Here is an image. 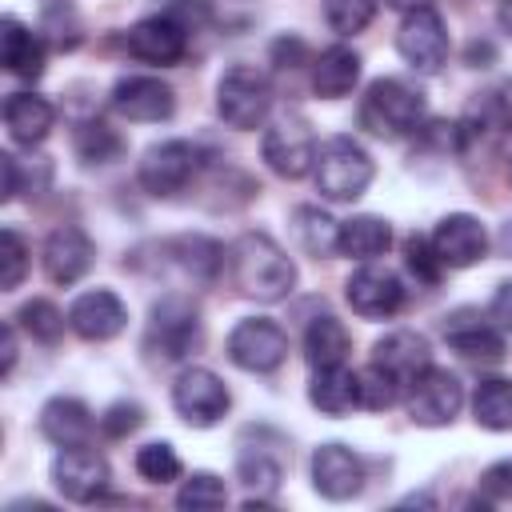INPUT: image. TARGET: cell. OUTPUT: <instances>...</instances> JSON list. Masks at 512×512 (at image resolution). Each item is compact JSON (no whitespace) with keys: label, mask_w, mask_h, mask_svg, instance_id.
<instances>
[{"label":"cell","mask_w":512,"mask_h":512,"mask_svg":"<svg viewBox=\"0 0 512 512\" xmlns=\"http://www.w3.org/2000/svg\"><path fill=\"white\" fill-rule=\"evenodd\" d=\"M0 60H4L8 76L36 80L44 72V44L28 24H20L16 16H4L0 20Z\"/></svg>","instance_id":"cell-25"},{"label":"cell","mask_w":512,"mask_h":512,"mask_svg":"<svg viewBox=\"0 0 512 512\" xmlns=\"http://www.w3.org/2000/svg\"><path fill=\"white\" fill-rule=\"evenodd\" d=\"M124 324H128V308L112 288H88L68 304V328L80 340H92V344L112 340L124 332Z\"/></svg>","instance_id":"cell-15"},{"label":"cell","mask_w":512,"mask_h":512,"mask_svg":"<svg viewBox=\"0 0 512 512\" xmlns=\"http://www.w3.org/2000/svg\"><path fill=\"white\" fill-rule=\"evenodd\" d=\"M472 416H476L480 428L508 432L512 428V380H504V376L480 380L476 396H472Z\"/></svg>","instance_id":"cell-32"},{"label":"cell","mask_w":512,"mask_h":512,"mask_svg":"<svg viewBox=\"0 0 512 512\" xmlns=\"http://www.w3.org/2000/svg\"><path fill=\"white\" fill-rule=\"evenodd\" d=\"M140 424H144V408L132 404V400H116V404H108L104 416H100V432H104L108 440H124V436H132Z\"/></svg>","instance_id":"cell-41"},{"label":"cell","mask_w":512,"mask_h":512,"mask_svg":"<svg viewBox=\"0 0 512 512\" xmlns=\"http://www.w3.org/2000/svg\"><path fill=\"white\" fill-rule=\"evenodd\" d=\"M500 248L512 256V220H504V228H500Z\"/></svg>","instance_id":"cell-51"},{"label":"cell","mask_w":512,"mask_h":512,"mask_svg":"<svg viewBox=\"0 0 512 512\" xmlns=\"http://www.w3.org/2000/svg\"><path fill=\"white\" fill-rule=\"evenodd\" d=\"M228 504V488L216 472H192L180 492H176V508H192V512H204V508H224Z\"/></svg>","instance_id":"cell-35"},{"label":"cell","mask_w":512,"mask_h":512,"mask_svg":"<svg viewBox=\"0 0 512 512\" xmlns=\"http://www.w3.org/2000/svg\"><path fill=\"white\" fill-rule=\"evenodd\" d=\"M404 264H408V272H412L420 284H436L440 272H444V264H440V256H436V248H432V236H420V232H412V236L404 240Z\"/></svg>","instance_id":"cell-40"},{"label":"cell","mask_w":512,"mask_h":512,"mask_svg":"<svg viewBox=\"0 0 512 512\" xmlns=\"http://www.w3.org/2000/svg\"><path fill=\"white\" fill-rule=\"evenodd\" d=\"M372 364L392 372L408 396V388L432 368V344H428V336H420L412 328H392L372 344Z\"/></svg>","instance_id":"cell-16"},{"label":"cell","mask_w":512,"mask_h":512,"mask_svg":"<svg viewBox=\"0 0 512 512\" xmlns=\"http://www.w3.org/2000/svg\"><path fill=\"white\" fill-rule=\"evenodd\" d=\"M124 48L144 60V64H156V68H168V64H180L184 52H188V28L176 24L172 16L156 12V16H144L128 28L124 36Z\"/></svg>","instance_id":"cell-14"},{"label":"cell","mask_w":512,"mask_h":512,"mask_svg":"<svg viewBox=\"0 0 512 512\" xmlns=\"http://www.w3.org/2000/svg\"><path fill=\"white\" fill-rule=\"evenodd\" d=\"M396 52L424 76L440 72L444 60H448V32H444V20L440 12L432 8H416L400 20L396 28Z\"/></svg>","instance_id":"cell-11"},{"label":"cell","mask_w":512,"mask_h":512,"mask_svg":"<svg viewBox=\"0 0 512 512\" xmlns=\"http://www.w3.org/2000/svg\"><path fill=\"white\" fill-rule=\"evenodd\" d=\"M92 260H96V244H92V236L84 228L60 224V228L48 232V240H44V272H48L52 284H76L80 276H88Z\"/></svg>","instance_id":"cell-20"},{"label":"cell","mask_w":512,"mask_h":512,"mask_svg":"<svg viewBox=\"0 0 512 512\" xmlns=\"http://www.w3.org/2000/svg\"><path fill=\"white\" fill-rule=\"evenodd\" d=\"M228 272L236 292L260 304H276L296 288V264L268 232L236 236L228 248Z\"/></svg>","instance_id":"cell-1"},{"label":"cell","mask_w":512,"mask_h":512,"mask_svg":"<svg viewBox=\"0 0 512 512\" xmlns=\"http://www.w3.org/2000/svg\"><path fill=\"white\" fill-rule=\"evenodd\" d=\"M164 256L184 272V276H192V280H200V284H208V280H216V272L224 268V248L216 244V240H208V236H176V240H168L164 244Z\"/></svg>","instance_id":"cell-28"},{"label":"cell","mask_w":512,"mask_h":512,"mask_svg":"<svg viewBox=\"0 0 512 512\" xmlns=\"http://www.w3.org/2000/svg\"><path fill=\"white\" fill-rule=\"evenodd\" d=\"M16 324L32 336V340H40V344H56L60 336H64V324H68V316L52 304V300H44V296H36V300H24L20 304V312H16Z\"/></svg>","instance_id":"cell-34"},{"label":"cell","mask_w":512,"mask_h":512,"mask_svg":"<svg viewBox=\"0 0 512 512\" xmlns=\"http://www.w3.org/2000/svg\"><path fill=\"white\" fill-rule=\"evenodd\" d=\"M508 180H512V164H508Z\"/></svg>","instance_id":"cell-52"},{"label":"cell","mask_w":512,"mask_h":512,"mask_svg":"<svg viewBox=\"0 0 512 512\" xmlns=\"http://www.w3.org/2000/svg\"><path fill=\"white\" fill-rule=\"evenodd\" d=\"M292 232H296L300 248H304L308 256H316V260L340 252V224H336L324 208H316V204H300V208L292 212Z\"/></svg>","instance_id":"cell-31"},{"label":"cell","mask_w":512,"mask_h":512,"mask_svg":"<svg viewBox=\"0 0 512 512\" xmlns=\"http://www.w3.org/2000/svg\"><path fill=\"white\" fill-rule=\"evenodd\" d=\"M432 248L444 268H472L488 256V228L472 212H448L432 228Z\"/></svg>","instance_id":"cell-18"},{"label":"cell","mask_w":512,"mask_h":512,"mask_svg":"<svg viewBox=\"0 0 512 512\" xmlns=\"http://www.w3.org/2000/svg\"><path fill=\"white\" fill-rule=\"evenodd\" d=\"M196 168H200L196 144H188V140H160V144H152V148L140 156L136 180H140V188H144L148 196L168 200V196H176V192H184V188L192 184Z\"/></svg>","instance_id":"cell-7"},{"label":"cell","mask_w":512,"mask_h":512,"mask_svg":"<svg viewBox=\"0 0 512 512\" xmlns=\"http://www.w3.org/2000/svg\"><path fill=\"white\" fill-rule=\"evenodd\" d=\"M112 112L136 124H160L176 112V96L160 76H120L112 84Z\"/></svg>","instance_id":"cell-17"},{"label":"cell","mask_w":512,"mask_h":512,"mask_svg":"<svg viewBox=\"0 0 512 512\" xmlns=\"http://www.w3.org/2000/svg\"><path fill=\"white\" fill-rule=\"evenodd\" d=\"M496 24H500V32L512 36V0H500L496 4Z\"/></svg>","instance_id":"cell-49"},{"label":"cell","mask_w":512,"mask_h":512,"mask_svg":"<svg viewBox=\"0 0 512 512\" xmlns=\"http://www.w3.org/2000/svg\"><path fill=\"white\" fill-rule=\"evenodd\" d=\"M216 112L236 132L264 128L272 112V84L256 64H232L216 80Z\"/></svg>","instance_id":"cell-5"},{"label":"cell","mask_w":512,"mask_h":512,"mask_svg":"<svg viewBox=\"0 0 512 512\" xmlns=\"http://www.w3.org/2000/svg\"><path fill=\"white\" fill-rule=\"evenodd\" d=\"M136 472L148 484H172L180 476V456L168 440H152V444L136 448Z\"/></svg>","instance_id":"cell-36"},{"label":"cell","mask_w":512,"mask_h":512,"mask_svg":"<svg viewBox=\"0 0 512 512\" xmlns=\"http://www.w3.org/2000/svg\"><path fill=\"white\" fill-rule=\"evenodd\" d=\"M424 116H428V104L424 96L396 80V76H380L368 84L364 100H360V124L380 136V140H400V136H412L424 128Z\"/></svg>","instance_id":"cell-2"},{"label":"cell","mask_w":512,"mask_h":512,"mask_svg":"<svg viewBox=\"0 0 512 512\" xmlns=\"http://www.w3.org/2000/svg\"><path fill=\"white\" fill-rule=\"evenodd\" d=\"M24 272H28V248H24L20 232L16 228H0V288L4 292L20 288Z\"/></svg>","instance_id":"cell-39"},{"label":"cell","mask_w":512,"mask_h":512,"mask_svg":"<svg viewBox=\"0 0 512 512\" xmlns=\"http://www.w3.org/2000/svg\"><path fill=\"white\" fill-rule=\"evenodd\" d=\"M228 404H232V396H228L224 380L212 368L192 364V368H180V376L172 380V408L192 428L220 424V416L228 412Z\"/></svg>","instance_id":"cell-9"},{"label":"cell","mask_w":512,"mask_h":512,"mask_svg":"<svg viewBox=\"0 0 512 512\" xmlns=\"http://www.w3.org/2000/svg\"><path fill=\"white\" fill-rule=\"evenodd\" d=\"M308 400H312V408H320L324 416H348L352 408H360V372H352V368H344V364L312 368Z\"/></svg>","instance_id":"cell-24"},{"label":"cell","mask_w":512,"mask_h":512,"mask_svg":"<svg viewBox=\"0 0 512 512\" xmlns=\"http://www.w3.org/2000/svg\"><path fill=\"white\" fill-rule=\"evenodd\" d=\"M92 408L76 396H52L44 408H40V432L44 440H52L56 448H76V444H88L92 440Z\"/></svg>","instance_id":"cell-22"},{"label":"cell","mask_w":512,"mask_h":512,"mask_svg":"<svg viewBox=\"0 0 512 512\" xmlns=\"http://www.w3.org/2000/svg\"><path fill=\"white\" fill-rule=\"evenodd\" d=\"M400 396H404L400 380H396L392 372H384L380 364H368V368L360 372V408L384 412V408H392Z\"/></svg>","instance_id":"cell-38"},{"label":"cell","mask_w":512,"mask_h":512,"mask_svg":"<svg viewBox=\"0 0 512 512\" xmlns=\"http://www.w3.org/2000/svg\"><path fill=\"white\" fill-rule=\"evenodd\" d=\"M0 168H4V192H0V200H12L20 192V184H16V156L12 152H0Z\"/></svg>","instance_id":"cell-46"},{"label":"cell","mask_w":512,"mask_h":512,"mask_svg":"<svg viewBox=\"0 0 512 512\" xmlns=\"http://www.w3.org/2000/svg\"><path fill=\"white\" fill-rule=\"evenodd\" d=\"M312 488L324 500H352L364 488V460L348 444H320L312 452Z\"/></svg>","instance_id":"cell-19"},{"label":"cell","mask_w":512,"mask_h":512,"mask_svg":"<svg viewBox=\"0 0 512 512\" xmlns=\"http://www.w3.org/2000/svg\"><path fill=\"white\" fill-rule=\"evenodd\" d=\"M352 340H348V328L336 320V316H312L308 328H304V360L312 368H328V364H344Z\"/></svg>","instance_id":"cell-30"},{"label":"cell","mask_w":512,"mask_h":512,"mask_svg":"<svg viewBox=\"0 0 512 512\" xmlns=\"http://www.w3.org/2000/svg\"><path fill=\"white\" fill-rule=\"evenodd\" d=\"M56 124V108L44 100V96H32V92H12L4 100V128L16 144L32 148L40 144Z\"/></svg>","instance_id":"cell-26"},{"label":"cell","mask_w":512,"mask_h":512,"mask_svg":"<svg viewBox=\"0 0 512 512\" xmlns=\"http://www.w3.org/2000/svg\"><path fill=\"white\" fill-rule=\"evenodd\" d=\"M344 300H348V308H352L356 316H364V320H388V316L400 312V304H404V284H400V276H396L392 268L368 260V264H360V268L348 276Z\"/></svg>","instance_id":"cell-12"},{"label":"cell","mask_w":512,"mask_h":512,"mask_svg":"<svg viewBox=\"0 0 512 512\" xmlns=\"http://www.w3.org/2000/svg\"><path fill=\"white\" fill-rule=\"evenodd\" d=\"M360 80V52L348 44H332L312 60V92L324 100H340Z\"/></svg>","instance_id":"cell-27"},{"label":"cell","mask_w":512,"mask_h":512,"mask_svg":"<svg viewBox=\"0 0 512 512\" xmlns=\"http://www.w3.org/2000/svg\"><path fill=\"white\" fill-rule=\"evenodd\" d=\"M164 16H172L176 24H184L188 32H196L200 24H208V16H212V8H208V0H168V8H164Z\"/></svg>","instance_id":"cell-43"},{"label":"cell","mask_w":512,"mask_h":512,"mask_svg":"<svg viewBox=\"0 0 512 512\" xmlns=\"http://www.w3.org/2000/svg\"><path fill=\"white\" fill-rule=\"evenodd\" d=\"M480 496H484V504L512 500V460H496L480 472Z\"/></svg>","instance_id":"cell-42"},{"label":"cell","mask_w":512,"mask_h":512,"mask_svg":"<svg viewBox=\"0 0 512 512\" xmlns=\"http://www.w3.org/2000/svg\"><path fill=\"white\" fill-rule=\"evenodd\" d=\"M384 4H388V8H396V12H404V16H408V12H416V8H432V0H384Z\"/></svg>","instance_id":"cell-50"},{"label":"cell","mask_w":512,"mask_h":512,"mask_svg":"<svg viewBox=\"0 0 512 512\" xmlns=\"http://www.w3.org/2000/svg\"><path fill=\"white\" fill-rule=\"evenodd\" d=\"M464 408V384L448 368H428L412 388H408V420L420 428H444L456 420Z\"/></svg>","instance_id":"cell-10"},{"label":"cell","mask_w":512,"mask_h":512,"mask_svg":"<svg viewBox=\"0 0 512 512\" xmlns=\"http://www.w3.org/2000/svg\"><path fill=\"white\" fill-rule=\"evenodd\" d=\"M12 368H16V324H4V364H0V372L12 376Z\"/></svg>","instance_id":"cell-47"},{"label":"cell","mask_w":512,"mask_h":512,"mask_svg":"<svg viewBox=\"0 0 512 512\" xmlns=\"http://www.w3.org/2000/svg\"><path fill=\"white\" fill-rule=\"evenodd\" d=\"M260 152H264V164L284 176V180H300L316 168V132L312 124L300 116V112H284L276 116L268 128H264V140H260Z\"/></svg>","instance_id":"cell-6"},{"label":"cell","mask_w":512,"mask_h":512,"mask_svg":"<svg viewBox=\"0 0 512 512\" xmlns=\"http://www.w3.org/2000/svg\"><path fill=\"white\" fill-rule=\"evenodd\" d=\"M496 52H492V44H480V40H472L468 44V64L472 68H488V60H492Z\"/></svg>","instance_id":"cell-48"},{"label":"cell","mask_w":512,"mask_h":512,"mask_svg":"<svg viewBox=\"0 0 512 512\" xmlns=\"http://www.w3.org/2000/svg\"><path fill=\"white\" fill-rule=\"evenodd\" d=\"M228 360L244 372H276L288 360V332L272 316H244L228 332Z\"/></svg>","instance_id":"cell-8"},{"label":"cell","mask_w":512,"mask_h":512,"mask_svg":"<svg viewBox=\"0 0 512 512\" xmlns=\"http://www.w3.org/2000/svg\"><path fill=\"white\" fill-rule=\"evenodd\" d=\"M196 344H200V312H196L192 296H180V292L160 296L152 304L148 328H144V352H148V360L176 364Z\"/></svg>","instance_id":"cell-4"},{"label":"cell","mask_w":512,"mask_h":512,"mask_svg":"<svg viewBox=\"0 0 512 512\" xmlns=\"http://www.w3.org/2000/svg\"><path fill=\"white\" fill-rule=\"evenodd\" d=\"M388 244H392V228L384 216L364 212V216H352L340 224V256H348V260H360V264L380 260L388 252Z\"/></svg>","instance_id":"cell-29"},{"label":"cell","mask_w":512,"mask_h":512,"mask_svg":"<svg viewBox=\"0 0 512 512\" xmlns=\"http://www.w3.org/2000/svg\"><path fill=\"white\" fill-rule=\"evenodd\" d=\"M488 108H492V116H496L500 128H512V76L496 92H488Z\"/></svg>","instance_id":"cell-45"},{"label":"cell","mask_w":512,"mask_h":512,"mask_svg":"<svg viewBox=\"0 0 512 512\" xmlns=\"http://www.w3.org/2000/svg\"><path fill=\"white\" fill-rule=\"evenodd\" d=\"M380 0H324V20L336 36H356L372 24Z\"/></svg>","instance_id":"cell-37"},{"label":"cell","mask_w":512,"mask_h":512,"mask_svg":"<svg viewBox=\"0 0 512 512\" xmlns=\"http://www.w3.org/2000/svg\"><path fill=\"white\" fill-rule=\"evenodd\" d=\"M488 320H492L500 332H512V280H504V284L492 292V304H488Z\"/></svg>","instance_id":"cell-44"},{"label":"cell","mask_w":512,"mask_h":512,"mask_svg":"<svg viewBox=\"0 0 512 512\" xmlns=\"http://www.w3.org/2000/svg\"><path fill=\"white\" fill-rule=\"evenodd\" d=\"M264 432H256V444H248V436L240 440V452H236V476L248 492L260 496H276L280 488V476H284V456H280V440L272 436V444L260 440Z\"/></svg>","instance_id":"cell-23"},{"label":"cell","mask_w":512,"mask_h":512,"mask_svg":"<svg viewBox=\"0 0 512 512\" xmlns=\"http://www.w3.org/2000/svg\"><path fill=\"white\" fill-rule=\"evenodd\" d=\"M72 148H76V156H80V164H112L120 152H124V140H120V132L112 128V124H104V120H84L80 128H76V136H72Z\"/></svg>","instance_id":"cell-33"},{"label":"cell","mask_w":512,"mask_h":512,"mask_svg":"<svg viewBox=\"0 0 512 512\" xmlns=\"http://www.w3.org/2000/svg\"><path fill=\"white\" fill-rule=\"evenodd\" d=\"M52 484L64 500L88 504L108 488V460L100 452H92L88 444L60 448V456L52 460Z\"/></svg>","instance_id":"cell-13"},{"label":"cell","mask_w":512,"mask_h":512,"mask_svg":"<svg viewBox=\"0 0 512 512\" xmlns=\"http://www.w3.org/2000/svg\"><path fill=\"white\" fill-rule=\"evenodd\" d=\"M372 172L376 168H372L368 148L360 140H352V136L324 140L320 152H316V168H312L320 196H328L336 204H352L356 196H364L368 184H372Z\"/></svg>","instance_id":"cell-3"},{"label":"cell","mask_w":512,"mask_h":512,"mask_svg":"<svg viewBox=\"0 0 512 512\" xmlns=\"http://www.w3.org/2000/svg\"><path fill=\"white\" fill-rule=\"evenodd\" d=\"M444 340L464 360H488L492 364V360L504 356V332L492 320H484L480 312H468V308L444 316Z\"/></svg>","instance_id":"cell-21"}]
</instances>
